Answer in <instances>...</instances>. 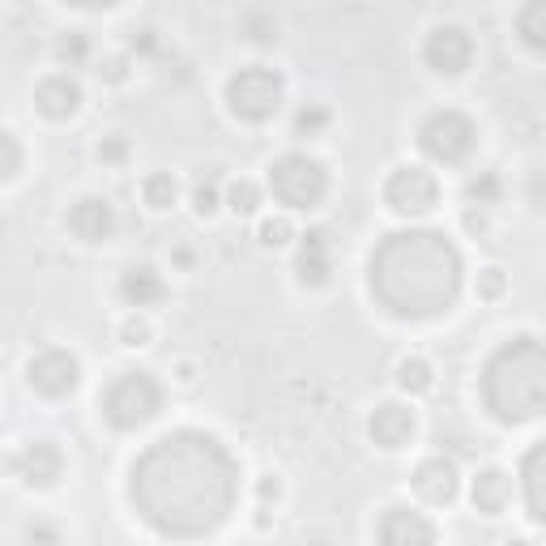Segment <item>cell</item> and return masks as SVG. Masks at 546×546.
<instances>
[{"label":"cell","instance_id":"d590c367","mask_svg":"<svg viewBox=\"0 0 546 546\" xmlns=\"http://www.w3.org/2000/svg\"><path fill=\"white\" fill-rule=\"evenodd\" d=\"M278 491H282V487H278V478H273V474H265V478H261V512L269 508V500L278 504Z\"/></svg>","mask_w":546,"mask_h":546},{"label":"cell","instance_id":"1f68e13d","mask_svg":"<svg viewBox=\"0 0 546 546\" xmlns=\"http://www.w3.org/2000/svg\"><path fill=\"white\" fill-rule=\"evenodd\" d=\"M94 158H99L103 167H124L128 163V141L120 133H111L99 141V150H94Z\"/></svg>","mask_w":546,"mask_h":546},{"label":"cell","instance_id":"9c48e42d","mask_svg":"<svg viewBox=\"0 0 546 546\" xmlns=\"http://www.w3.org/2000/svg\"><path fill=\"white\" fill-rule=\"evenodd\" d=\"M423 60L431 73L440 77H461L465 69L474 64V39L465 26H453V22H440L427 30L423 39Z\"/></svg>","mask_w":546,"mask_h":546},{"label":"cell","instance_id":"ac0fdd59","mask_svg":"<svg viewBox=\"0 0 546 546\" xmlns=\"http://www.w3.org/2000/svg\"><path fill=\"white\" fill-rule=\"evenodd\" d=\"M470 500H474V512L500 517V512L512 504V478L500 470V465H483L470 483Z\"/></svg>","mask_w":546,"mask_h":546},{"label":"cell","instance_id":"52a82bcc","mask_svg":"<svg viewBox=\"0 0 546 546\" xmlns=\"http://www.w3.org/2000/svg\"><path fill=\"white\" fill-rule=\"evenodd\" d=\"M474 141H478V128L470 116H461V111H431L419 128V150L431 163H444V167L470 158Z\"/></svg>","mask_w":546,"mask_h":546},{"label":"cell","instance_id":"277c9868","mask_svg":"<svg viewBox=\"0 0 546 546\" xmlns=\"http://www.w3.org/2000/svg\"><path fill=\"white\" fill-rule=\"evenodd\" d=\"M163 410V384L150 372H120L103 393V419L116 431H137Z\"/></svg>","mask_w":546,"mask_h":546},{"label":"cell","instance_id":"3957f363","mask_svg":"<svg viewBox=\"0 0 546 546\" xmlns=\"http://www.w3.org/2000/svg\"><path fill=\"white\" fill-rule=\"evenodd\" d=\"M483 401L500 423H529L546 414V342L512 337L483 367Z\"/></svg>","mask_w":546,"mask_h":546},{"label":"cell","instance_id":"8fae6325","mask_svg":"<svg viewBox=\"0 0 546 546\" xmlns=\"http://www.w3.org/2000/svg\"><path fill=\"white\" fill-rule=\"evenodd\" d=\"M9 470L18 474L26 487L47 491V487L60 483V474H64V453L56 448V440H30L22 453L9 457Z\"/></svg>","mask_w":546,"mask_h":546},{"label":"cell","instance_id":"f1b7e54d","mask_svg":"<svg viewBox=\"0 0 546 546\" xmlns=\"http://www.w3.org/2000/svg\"><path fill=\"white\" fill-rule=\"evenodd\" d=\"M508 291V273L500 269V265H487L483 273H478V282H474V295L483 299V303H495Z\"/></svg>","mask_w":546,"mask_h":546},{"label":"cell","instance_id":"8d00e7d4","mask_svg":"<svg viewBox=\"0 0 546 546\" xmlns=\"http://www.w3.org/2000/svg\"><path fill=\"white\" fill-rule=\"evenodd\" d=\"M465 231H474V235H487V218L478 214V205H470V210H465Z\"/></svg>","mask_w":546,"mask_h":546},{"label":"cell","instance_id":"5b68a950","mask_svg":"<svg viewBox=\"0 0 546 546\" xmlns=\"http://www.w3.org/2000/svg\"><path fill=\"white\" fill-rule=\"evenodd\" d=\"M269 192L286 210H316L329 192V171L312 154H282L269 163Z\"/></svg>","mask_w":546,"mask_h":546},{"label":"cell","instance_id":"836d02e7","mask_svg":"<svg viewBox=\"0 0 546 546\" xmlns=\"http://www.w3.org/2000/svg\"><path fill=\"white\" fill-rule=\"evenodd\" d=\"M0 146H5V167H0V175H5V184H13L22 175V146L13 133H0Z\"/></svg>","mask_w":546,"mask_h":546},{"label":"cell","instance_id":"7a4b0ae2","mask_svg":"<svg viewBox=\"0 0 546 546\" xmlns=\"http://www.w3.org/2000/svg\"><path fill=\"white\" fill-rule=\"evenodd\" d=\"M372 295L401 320H431L448 312L461 291V252L440 231L384 235L367 261Z\"/></svg>","mask_w":546,"mask_h":546},{"label":"cell","instance_id":"d4e9b609","mask_svg":"<svg viewBox=\"0 0 546 546\" xmlns=\"http://www.w3.org/2000/svg\"><path fill=\"white\" fill-rule=\"evenodd\" d=\"M227 210L235 218H252L256 210H261V188H256L252 180H231L227 184Z\"/></svg>","mask_w":546,"mask_h":546},{"label":"cell","instance_id":"d6986e66","mask_svg":"<svg viewBox=\"0 0 546 546\" xmlns=\"http://www.w3.org/2000/svg\"><path fill=\"white\" fill-rule=\"evenodd\" d=\"M120 295L128 308H154L158 299L167 295V282H163V273H158L154 265H128L124 269V278H120Z\"/></svg>","mask_w":546,"mask_h":546},{"label":"cell","instance_id":"e0dca14e","mask_svg":"<svg viewBox=\"0 0 546 546\" xmlns=\"http://www.w3.org/2000/svg\"><path fill=\"white\" fill-rule=\"evenodd\" d=\"M436 525H431L423 512H410V508H389L384 512V521H380V542H389V546H427V542H436Z\"/></svg>","mask_w":546,"mask_h":546},{"label":"cell","instance_id":"4fadbf2b","mask_svg":"<svg viewBox=\"0 0 546 546\" xmlns=\"http://www.w3.org/2000/svg\"><path fill=\"white\" fill-rule=\"evenodd\" d=\"M414 410L401 406V401H380L372 410V419H367V436H372L376 448L384 453H397V448H406L414 440Z\"/></svg>","mask_w":546,"mask_h":546},{"label":"cell","instance_id":"f35d334b","mask_svg":"<svg viewBox=\"0 0 546 546\" xmlns=\"http://www.w3.org/2000/svg\"><path fill=\"white\" fill-rule=\"evenodd\" d=\"M64 5H77V9H107V5H120V0H64Z\"/></svg>","mask_w":546,"mask_h":546},{"label":"cell","instance_id":"4316f807","mask_svg":"<svg viewBox=\"0 0 546 546\" xmlns=\"http://www.w3.org/2000/svg\"><path fill=\"white\" fill-rule=\"evenodd\" d=\"M325 128H329V107H320V103H308V107H303L299 116H295V137H303V141L320 137Z\"/></svg>","mask_w":546,"mask_h":546},{"label":"cell","instance_id":"cb8c5ba5","mask_svg":"<svg viewBox=\"0 0 546 546\" xmlns=\"http://www.w3.org/2000/svg\"><path fill=\"white\" fill-rule=\"evenodd\" d=\"M116 337H120V346H128V350H141V346H150L154 342V325H150V316L141 312V308H133L128 312L120 325H116Z\"/></svg>","mask_w":546,"mask_h":546},{"label":"cell","instance_id":"30bf717a","mask_svg":"<svg viewBox=\"0 0 546 546\" xmlns=\"http://www.w3.org/2000/svg\"><path fill=\"white\" fill-rule=\"evenodd\" d=\"M26 380H30V389L43 397H69L77 389V380H82V363H77V355H69V350L52 346L30 359Z\"/></svg>","mask_w":546,"mask_h":546},{"label":"cell","instance_id":"d6a6232c","mask_svg":"<svg viewBox=\"0 0 546 546\" xmlns=\"http://www.w3.org/2000/svg\"><path fill=\"white\" fill-rule=\"evenodd\" d=\"M495 197H500V180L487 171V175H478V180H470L465 184V201L470 205H491Z\"/></svg>","mask_w":546,"mask_h":546},{"label":"cell","instance_id":"e575fe53","mask_svg":"<svg viewBox=\"0 0 546 546\" xmlns=\"http://www.w3.org/2000/svg\"><path fill=\"white\" fill-rule=\"evenodd\" d=\"M128 73H133V60H128V56H107V60L99 64V77H103L107 86H124Z\"/></svg>","mask_w":546,"mask_h":546},{"label":"cell","instance_id":"83f0119b","mask_svg":"<svg viewBox=\"0 0 546 546\" xmlns=\"http://www.w3.org/2000/svg\"><path fill=\"white\" fill-rule=\"evenodd\" d=\"M218 175L210 171V175H201L197 180V188H192V210H197L201 218H210V214H218Z\"/></svg>","mask_w":546,"mask_h":546},{"label":"cell","instance_id":"9a60e30c","mask_svg":"<svg viewBox=\"0 0 546 546\" xmlns=\"http://www.w3.org/2000/svg\"><path fill=\"white\" fill-rule=\"evenodd\" d=\"M64 222H69V231L82 239V244H107V239L116 235V210H111V201H103V197L73 201V210Z\"/></svg>","mask_w":546,"mask_h":546},{"label":"cell","instance_id":"5bb4252c","mask_svg":"<svg viewBox=\"0 0 546 546\" xmlns=\"http://www.w3.org/2000/svg\"><path fill=\"white\" fill-rule=\"evenodd\" d=\"M410 483H414V495L427 504H453L457 500V491H461V474H457V465L448 461V457H427L414 465V474H410Z\"/></svg>","mask_w":546,"mask_h":546},{"label":"cell","instance_id":"6da1fadb","mask_svg":"<svg viewBox=\"0 0 546 546\" xmlns=\"http://www.w3.org/2000/svg\"><path fill=\"white\" fill-rule=\"evenodd\" d=\"M137 512L167 538H201L231 517L239 465L205 431H171L133 461Z\"/></svg>","mask_w":546,"mask_h":546},{"label":"cell","instance_id":"f546056e","mask_svg":"<svg viewBox=\"0 0 546 546\" xmlns=\"http://www.w3.org/2000/svg\"><path fill=\"white\" fill-rule=\"evenodd\" d=\"M86 56H90V39L82 35V30H69V35L56 39V60H64V64H82Z\"/></svg>","mask_w":546,"mask_h":546},{"label":"cell","instance_id":"ffe728a7","mask_svg":"<svg viewBox=\"0 0 546 546\" xmlns=\"http://www.w3.org/2000/svg\"><path fill=\"white\" fill-rule=\"evenodd\" d=\"M521 487H525V504L529 517L546 525V440H538L521 461Z\"/></svg>","mask_w":546,"mask_h":546},{"label":"cell","instance_id":"4dcf8cb0","mask_svg":"<svg viewBox=\"0 0 546 546\" xmlns=\"http://www.w3.org/2000/svg\"><path fill=\"white\" fill-rule=\"evenodd\" d=\"M244 39L278 43V22H273V13H248V18H244Z\"/></svg>","mask_w":546,"mask_h":546},{"label":"cell","instance_id":"8992f818","mask_svg":"<svg viewBox=\"0 0 546 546\" xmlns=\"http://www.w3.org/2000/svg\"><path fill=\"white\" fill-rule=\"evenodd\" d=\"M227 107H231V116L235 120H248V124H265L278 116V107H282V77L278 69H269V64H244L239 73L227 77Z\"/></svg>","mask_w":546,"mask_h":546},{"label":"cell","instance_id":"7402d4cb","mask_svg":"<svg viewBox=\"0 0 546 546\" xmlns=\"http://www.w3.org/2000/svg\"><path fill=\"white\" fill-rule=\"evenodd\" d=\"M397 389L401 393H410V397H423V393H431L436 389V372H431V363L427 359H401L397 363Z\"/></svg>","mask_w":546,"mask_h":546},{"label":"cell","instance_id":"44dd1931","mask_svg":"<svg viewBox=\"0 0 546 546\" xmlns=\"http://www.w3.org/2000/svg\"><path fill=\"white\" fill-rule=\"evenodd\" d=\"M517 35L529 52L546 56V0H525L517 9Z\"/></svg>","mask_w":546,"mask_h":546},{"label":"cell","instance_id":"74e56055","mask_svg":"<svg viewBox=\"0 0 546 546\" xmlns=\"http://www.w3.org/2000/svg\"><path fill=\"white\" fill-rule=\"evenodd\" d=\"M26 538H30V542H35V538H43V542H56L60 534H56V529H47V525H30V529H26Z\"/></svg>","mask_w":546,"mask_h":546},{"label":"cell","instance_id":"ba28073f","mask_svg":"<svg viewBox=\"0 0 546 546\" xmlns=\"http://www.w3.org/2000/svg\"><path fill=\"white\" fill-rule=\"evenodd\" d=\"M384 205L401 218H423L440 205V180L419 163L393 167L389 180H384Z\"/></svg>","mask_w":546,"mask_h":546},{"label":"cell","instance_id":"484cf974","mask_svg":"<svg viewBox=\"0 0 546 546\" xmlns=\"http://www.w3.org/2000/svg\"><path fill=\"white\" fill-rule=\"evenodd\" d=\"M256 239H261V248H286L295 239V227L291 218L278 214V218H261V227H256Z\"/></svg>","mask_w":546,"mask_h":546},{"label":"cell","instance_id":"2e32d148","mask_svg":"<svg viewBox=\"0 0 546 546\" xmlns=\"http://www.w3.org/2000/svg\"><path fill=\"white\" fill-rule=\"evenodd\" d=\"M35 111L47 120H73L82 111V86L69 73H47L35 86Z\"/></svg>","mask_w":546,"mask_h":546},{"label":"cell","instance_id":"7c38bea8","mask_svg":"<svg viewBox=\"0 0 546 546\" xmlns=\"http://www.w3.org/2000/svg\"><path fill=\"white\" fill-rule=\"evenodd\" d=\"M295 278H299V286H308V291H320V286H329V278H333V239H329L325 227L299 235Z\"/></svg>","mask_w":546,"mask_h":546},{"label":"cell","instance_id":"603a6c76","mask_svg":"<svg viewBox=\"0 0 546 546\" xmlns=\"http://www.w3.org/2000/svg\"><path fill=\"white\" fill-rule=\"evenodd\" d=\"M141 197H146L154 214H167L171 205L180 201V184H175L171 171H154V175H146V184H141Z\"/></svg>","mask_w":546,"mask_h":546}]
</instances>
